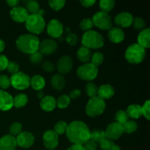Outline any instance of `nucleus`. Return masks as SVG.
I'll return each instance as SVG.
<instances>
[{
    "label": "nucleus",
    "instance_id": "obj_1",
    "mask_svg": "<svg viewBox=\"0 0 150 150\" xmlns=\"http://www.w3.org/2000/svg\"><path fill=\"white\" fill-rule=\"evenodd\" d=\"M90 130L85 123L81 121L72 122L68 125L66 136L73 144L83 145L90 139Z\"/></svg>",
    "mask_w": 150,
    "mask_h": 150
},
{
    "label": "nucleus",
    "instance_id": "obj_2",
    "mask_svg": "<svg viewBox=\"0 0 150 150\" xmlns=\"http://www.w3.org/2000/svg\"><path fill=\"white\" fill-rule=\"evenodd\" d=\"M16 43L19 51L24 54H32L39 51V38L32 34L21 35L16 40Z\"/></svg>",
    "mask_w": 150,
    "mask_h": 150
},
{
    "label": "nucleus",
    "instance_id": "obj_3",
    "mask_svg": "<svg viewBox=\"0 0 150 150\" xmlns=\"http://www.w3.org/2000/svg\"><path fill=\"white\" fill-rule=\"evenodd\" d=\"M83 46L89 49H98L104 45V39L102 35L98 32L90 30L83 34L81 39Z\"/></svg>",
    "mask_w": 150,
    "mask_h": 150
},
{
    "label": "nucleus",
    "instance_id": "obj_4",
    "mask_svg": "<svg viewBox=\"0 0 150 150\" xmlns=\"http://www.w3.org/2000/svg\"><path fill=\"white\" fill-rule=\"evenodd\" d=\"M146 51L138 43L130 45L125 51L126 60L131 64H139L144 59Z\"/></svg>",
    "mask_w": 150,
    "mask_h": 150
},
{
    "label": "nucleus",
    "instance_id": "obj_5",
    "mask_svg": "<svg viewBox=\"0 0 150 150\" xmlns=\"http://www.w3.org/2000/svg\"><path fill=\"white\" fill-rule=\"evenodd\" d=\"M27 30L32 35H39L42 33L45 27V21L42 16L38 14L29 15L25 22Z\"/></svg>",
    "mask_w": 150,
    "mask_h": 150
},
{
    "label": "nucleus",
    "instance_id": "obj_6",
    "mask_svg": "<svg viewBox=\"0 0 150 150\" xmlns=\"http://www.w3.org/2000/svg\"><path fill=\"white\" fill-rule=\"evenodd\" d=\"M105 108V103L103 100L97 96L91 98L86 106V113L91 117L100 116L104 112Z\"/></svg>",
    "mask_w": 150,
    "mask_h": 150
},
{
    "label": "nucleus",
    "instance_id": "obj_7",
    "mask_svg": "<svg viewBox=\"0 0 150 150\" xmlns=\"http://www.w3.org/2000/svg\"><path fill=\"white\" fill-rule=\"evenodd\" d=\"M98 74V68L91 63H86L80 66L77 70V76L83 81H91L96 79Z\"/></svg>",
    "mask_w": 150,
    "mask_h": 150
},
{
    "label": "nucleus",
    "instance_id": "obj_8",
    "mask_svg": "<svg viewBox=\"0 0 150 150\" xmlns=\"http://www.w3.org/2000/svg\"><path fill=\"white\" fill-rule=\"evenodd\" d=\"M94 26L101 30H109L112 27V19L108 13L103 12H98L92 18Z\"/></svg>",
    "mask_w": 150,
    "mask_h": 150
},
{
    "label": "nucleus",
    "instance_id": "obj_9",
    "mask_svg": "<svg viewBox=\"0 0 150 150\" xmlns=\"http://www.w3.org/2000/svg\"><path fill=\"white\" fill-rule=\"evenodd\" d=\"M10 85L18 90L26 89L30 86V78L23 72H18L10 77Z\"/></svg>",
    "mask_w": 150,
    "mask_h": 150
},
{
    "label": "nucleus",
    "instance_id": "obj_10",
    "mask_svg": "<svg viewBox=\"0 0 150 150\" xmlns=\"http://www.w3.org/2000/svg\"><path fill=\"white\" fill-rule=\"evenodd\" d=\"M123 133L124 131H123L122 125L117 122H113L110 124L105 131L106 139L110 140H117L120 139L122 136Z\"/></svg>",
    "mask_w": 150,
    "mask_h": 150
},
{
    "label": "nucleus",
    "instance_id": "obj_11",
    "mask_svg": "<svg viewBox=\"0 0 150 150\" xmlns=\"http://www.w3.org/2000/svg\"><path fill=\"white\" fill-rule=\"evenodd\" d=\"M42 142L45 148L48 149H54L59 144L58 135L54 130H48L42 136Z\"/></svg>",
    "mask_w": 150,
    "mask_h": 150
},
{
    "label": "nucleus",
    "instance_id": "obj_12",
    "mask_svg": "<svg viewBox=\"0 0 150 150\" xmlns=\"http://www.w3.org/2000/svg\"><path fill=\"white\" fill-rule=\"evenodd\" d=\"M63 25L59 21L53 19L47 25V33L54 38H58L63 33Z\"/></svg>",
    "mask_w": 150,
    "mask_h": 150
},
{
    "label": "nucleus",
    "instance_id": "obj_13",
    "mask_svg": "<svg viewBox=\"0 0 150 150\" xmlns=\"http://www.w3.org/2000/svg\"><path fill=\"white\" fill-rule=\"evenodd\" d=\"M17 146L21 148H29L34 144L35 136L29 132H22L16 139Z\"/></svg>",
    "mask_w": 150,
    "mask_h": 150
},
{
    "label": "nucleus",
    "instance_id": "obj_14",
    "mask_svg": "<svg viewBox=\"0 0 150 150\" xmlns=\"http://www.w3.org/2000/svg\"><path fill=\"white\" fill-rule=\"evenodd\" d=\"M10 13L12 19L17 23H24L29 16L26 8L23 7H13Z\"/></svg>",
    "mask_w": 150,
    "mask_h": 150
},
{
    "label": "nucleus",
    "instance_id": "obj_15",
    "mask_svg": "<svg viewBox=\"0 0 150 150\" xmlns=\"http://www.w3.org/2000/svg\"><path fill=\"white\" fill-rule=\"evenodd\" d=\"M39 49L42 54L51 55L57 50V43L52 39L44 40L43 41L40 42Z\"/></svg>",
    "mask_w": 150,
    "mask_h": 150
},
{
    "label": "nucleus",
    "instance_id": "obj_16",
    "mask_svg": "<svg viewBox=\"0 0 150 150\" xmlns=\"http://www.w3.org/2000/svg\"><path fill=\"white\" fill-rule=\"evenodd\" d=\"M73 68V60L70 56H63L57 62V70L61 74H67Z\"/></svg>",
    "mask_w": 150,
    "mask_h": 150
},
{
    "label": "nucleus",
    "instance_id": "obj_17",
    "mask_svg": "<svg viewBox=\"0 0 150 150\" xmlns=\"http://www.w3.org/2000/svg\"><path fill=\"white\" fill-rule=\"evenodd\" d=\"M116 24L122 28H127L131 26L133 22V17L130 13L127 12L119 13L114 18Z\"/></svg>",
    "mask_w": 150,
    "mask_h": 150
},
{
    "label": "nucleus",
    "instance_id": "obj_18",
    "mask_svg": "<svg viewBox=\"0 0 150 150\" xmlns=\"http://www.w3.org/2000/svg\"><path fill=\"white\" fill-rule=\"evenodd\" d=\"M13 106V98L8 92L0 89V110L8 111Z\"/></svg>",
    "mask_w": 150,
    "mask_h": 150
},
{
    "label": "nucleus",
    "instance_id": "obj_19",
    "mask_svg": "<svg viewBox=\"0 0 150 150\" xmlns=\"http://www.w3.org/2000/svg\"><path fill=\"white\" fill-rule=\"evenodd\" d=\"M17 147L16 138L6 135L0 139V150H15Z\"/></svg>",
    "mask_w": 150,
    "mask_h": 150
},
{
    "label": "nucleus",
    "instance_id": "obj_20",
    "mask_svg": "<svg viewBox=\"0 0 150 150\" xmlns=\"http://www.w3.org/2000/svg\"><path fill=\"white\" fill-rule=\"evenodd\" d=\"M108 38L114 43H120L125 39V33L119 27H111L108 33Z\"/></svg>",
    "mask_w": 150,
    "mask_h": 150
},
{
    "label": "nucleus",
    "instance_id": "obj_21",
    "mask_svg": "<svg viewBox=\"0 0 150 150\" xmlns=\"http://www.w3.org/2000/svg\"><path fill=\"white\" fill-rule=\"evenodd\" d=\"M114 88L110 84H103L98 88V95L102 100L109 99L114 95Z\"/></svg>",
    "mask_w": 150,
    "mask_h": 150
},
{
    "label": "nucleus",
    "instance_id": "obj_22",
    "mask_svg": "<svg viewBox=\"0 0 150 150\" xmlns=\"http://www.w3.org/2000/svg\"><path fill=\"white\" fill-rule=\"evenodd\" d=\"M138 44L142 48H149L150 47V29L149 28L142 30L138 36Z\"/></svg>",
    "mask_w": 150,
    "mask_h": 150
},
{
    "label": "nucleus",
    "instance_id": "obj_23",
    "mask_svg": "<svg viewBox=\"0 0 150 150\" xmlns=\"http://www.w3.org/2000/svg\"><path fill=\"white\" fill-rule=\"evenodd\" d=\"M57 106V100L52 96H45L41 100L40 107L45 111H52Z\"/></svg>",
    "mask_w": 150,
    "mask_h": 150
},
{
    "label": "nucleus",
    "instance_id": "obj_24",
    "mask_svg": "<svg viewBox=\"0 0 150 150\" xmlns=\"http://www.w3.org/2000/svg\"><path fill=\"white\" fill-rule=\"evenodd\" d=\"M51 83L55 90L61 91L65 86V79L62 75L56 74L51 78Z\"/></svg>",
    "mask_w": 150,
    "mask_h": 150
},
{
    "label": "nucleus",
    "instance_id": "obj_25",
    "mask_svg": "<svg viewBox=\"0 0 150 150\" xmlns=\"http://www.w3.org/2000/svg\"><path fill=\"white\" fill-rule=\"evenodd\" d=\"M30 85L32 89L35 91H40L45 85V81L42 76L40 75H35L30 79Z\"/></svg>",
    "mask_w": 150,
    "mask_h": 150
},
{
    "label": "nucleus",
    "instance_id": "obj_26",
    "mask_svg": "<svg viewBox=\"0 0 150 150\" xmlns=\"http://www.w3.org/2000/svg\"><path fill=\"white\" fill-rule=\"evenodd\" d=\"M91 57H92V54H91L90 49L89 48L82 46L78 50L77 57L79 61L81 62L87 63L88 62L90 61Z\"/></svg>",
    "mask_w": 150,
    "mask_h": 150
},
{
    "label": "nucleus",
    "instance_id": "obj_27",
    "mask_svg": "<svg viewBox=\"0 0 150 150\" xmlns=\"http://www.w3.org/2000/svg\"><path fill=\"white\" fill-rule=\"evenodd\" d=\"M126 112L129 117H131L133 119H139L142 116V107L137 104L129 105Z\"/></svg>",
    "mask_w": 150,
    "mask_h": 150
},
{
    "label": "nucleus",
    "instance_id": "obj_28",
    "mask_svg": "<svg viewBox=\"0 0 150 150\" xmlns=\"http://www.w3.org/2000/svg\"><path fill=\"white\" fill-rule=\"evenodd\" d=\"M100 147L102 150H121L118 145L115 144L111 140L105 139L99 143Z\"/></svg>",
    "mask_w": 150,
    "mask_h": 150
},
{
    "label": "nucleus",
    "instance_id": "obj_29",
    "mask_svg": "<svg viewBox=\"0 0 150 150\" xmlns=\"http://www.w3.org/2000/svg\"><path fill=\"white\" fill-rule=\"evenodd\" d=\"M28 103V97L24 94H19L13 98V105L16 108L24 107Z\"/></svg>",
    "mask_w": 150,
    "mask_h": 150
},
{
    "label": "nucleus",
    "instance_id": "obj_30",
    "mask_svg": "<svg viewBox=\"0 0 150 150\" xmlns=\"http://www.w3.org/2000/svg\"><path fill=\"white\" fill-rule=\"evenodd\" d=\"M26 10H27V12L29 13V14L30 13V15H34V14H38L40 11V4L37 1L35 0H29L27 1L26 6Z\"/></svg>",
    "mask_w": 150,
    "mask_h": 150
},
{
    "label": "nucleus",
    "instance_id": "obj_31",
    "mask_svg": "<svg viewBox=\"0 0 150 150\" xmlns=\"http://www.w3.org/2000/svg\"><path fill=\"white\" fill-rule=\"evenodd\" d=\"M115 5V1L113 0H102L100 1L99 6L101 12L108 13L114 8Z\"/></svg>",
    "mask_w": 150,
    "mask_h": 150
},
{
    "label": "nucleus",
    "instance_id": "obj_32",
    "mask_svg": "<svg viewBox=\"0 0 150 150\" xmlns=\"http://www.w3.org/2000/svg\"><path fill=\"white\" fill-rule=\"evenodd\" d=\"M122 128L124 133H132L136 131L138 128V125L134 121H127L122 125Z\"/></svg>",
    "mask_w": 150,
    "mask_h": 150
},
{
    "label": "nucleus",
    "instance_id": "obj_33",
    "mask_svg": "<svg viewBox=\"0 0 150 150\" xmlns=\"http://www.w3.org/2000/svg\"><path fill=\"white\" fill-rule=\"evenodd\" d=\"M91 64L98 67V66L100 65L104 60V56L101 52H95L91 57Z\"/></svg>",
    "mask_w": 150,
    "mask_h": 150
},
{
    "label": "nucleus",
    "instance_id": "obj_34",
    "mask_svg": "<svg viewBox=\"0 0 150 150\" xmlns=\"http://www.w3.org/2000/svg\"><path fill=\"white\" fill-rule=\"evenodd\" d=\"M128 115H127L126 111L124 110H120L117 112L115 115V120L116 122L119 123V124L122 125L124 123H125L126 122L128 121Z\"/></svg>",
    "mask_w": 150,
    "mask_h": 150
},
{
    "label": "nucleus",
    "instance_id": "obj_35",
    "mask_svg": "<svg viewBox=\"0 0 150 150\" xmlns=\"http://www.w3.org/2000/svg\"><path fill=\"white\" fill-rule=\"evenodd\" d=\"M106 139L105 132L102 130H94L90 133V139L93 140L96 143H100L101 141Z\"/></svg>",
    "mask_w": 150,
    "mask_h": 150
},
{
    "label": "nucleus",
    "instance_id": "obj_36",
    "mask_svg": "<svg viewBox=\"0 0 150 150\" xmlns=\"http://www.w3.org/2000/svg\"><path fill=\"white\" fill-rule=\"evenodd\" d=\"M98 88L97 87L95 83H92V82H89L86 85V93L91 98H95V97L98 96Z\"/></svg>",
    "mask_w": 150,
    "mask_h": 150
},
{
    "label": "nucleus",
    "instance_id": "obj_37",
    "mask_svg": "<svg viewBox=\"0 0 150 150\" xmlns=\"http://www.w3.org/2000/svg\"><path fill=\"white\" fill-rule=\"evenodd\" d=\"M22 130H23V126L19 122L13 123L9 128L10 136H14V137L16 136H18L21 133H22Z\"/></svg>",
    "mask_w": 150,
    "mask_h": 150
},
{
    "label": "nucleus",
    "instance_id": "obj_38",
    "mask_svg": "<svg viewBox=\"0 0 150 150\" xmlns=\"http://www.w3.org/2000/svg\"><path fill=\"white\" fill-rule=\"evenodd\" d=\"M70 98L68 95H63L57 99V105L59 108H65L70 105Z\"/></svg>",
    "mask_w": 150,
    "mask_h": 150
},
{
    "label": "nucleus",
    "instance_id": "obj_39",
    "mask_svg": "<svg viewBox=\"0 0 150 150\" xmlns=\"http://www.w3.org/2000/svg\"><path fill=\"white\" fill-rule=\"evenodd\" d=\"M67 127H68V125L67 124V122H65L64 121H59L54 126V131L57 135H62L63 133H66Z\"/></svg>",
    "mask_w": 150,
    "mask_h": 150
},
{
    "label": "nucleus",
    "instance_id": "obj_40",
    "mask_svg": "<svg viewBox=\"0 0 150 150\" xmlns=\"http://www.w3.org/2000/svg\"><path fill=\"white\" fill-rule=\"evenodd\" d=\"M94 24L91 18H84L81 21L80 23V28L82 30L85 31V32H88V31L92 30V28L93 27Z\"/></svg>",
    "mask_w": 150,
    "mask_h": 150
},
{
    "label": "nucleus",
    "instance_id": "obj_41",
    "mask_svg": "<svg viewBox=\"0 0 150 150\" xmlns=\"http://www.w3.org/2000/svg\"><path fill=\"white\" fill-rule=\"evenodd\" d=\"M48 4L53 10L57 11L64 7L65 1L64 0H52V1H48Z\"/></svg>",
    "mask_w": 150,
    "mask_h": 150
},
{
    "label": "nucleus",
    "instance_id": "obj_42",
    "mask_svg": "<svg viewBox=\"0 0 150 150\" xmlns=\"http://www.w3.org/2000/svg\"><path fill=\"white\" fill-rule=\"evenodd\" d=\"M133 26L136 30H143L146 26L144 20L140 17H136L133 18Z\"/></svg>",
    "mask_w": 150,
    "mask_h": 150
},
{
    "label": "nucleus",
    "instance_id": "obj_43",
    "mask_svg": "<svg viewBox=\"0 0 150 150\" xmlns=\"http://www.w3.org/2000/svg\"><path fill=\"white\" fill-rule=\"evenodd\" d=\"M42 59V54L40 51L30 54V62L33 64H39Z\"/></svg>",
    "mask_w": 150,
    "mask_h": 150
},
{
    "label": "nucleus",
    "instance_id": "obj_44",
    "mask_svg": "<svg viewBox=\"0 0 150 150\" xmlns=\"http://www.w3.org/2000/svg\"><path fill=\"white\" fill-rule=\"evenodd\" d=\"M10 86V79L5 75H0V88L2 89H6Z\"/></svg>",
    "mask_w": 150,
    "mask_h": 150
},
{
    "label": "nucleus",
    "instance_id": "obj_45",
    "mask_svg": "<svg viewBox=\"0 0 150 150\" xmlns=\"http://www.w3.org/2000/svg\"><path fill=\"white\" fill-rule=\"evenodd\" d=\"M7 70L9 73H12L13 75L15 73H17L18 72H19V66L15 62H9L8 64H7Z\"/></svg>",
    "mask_w": 150,
    "mask_h": 150
},
{
    "label": "nucleus",
    "instance_id": "obj_46",
    "mask_svg": "<svg viewBox=\"0 0 150 150\" xmlns=\"http://www.w3.org/2000/svg\"><path fill=\"white\" fill-rule=\"evenodd\" d=\"M142 115L144 116L148 120H149L150 117V101L146 100L142 107Z\"/></svg>",
    "mask_w": 150,
    "mask_h": 150
},
{
    "label": "nucleus",
    "instance_id": "obj_47",
    "mask_svg": "<svg viewBox=\"0 0 150 150\" xmlns=\"http://www.w3.org/2000/svg\"><path fill=\"white\" fill-rule=\"evenodd\" d=\"M83 146L85 150H97L98 149V143L94 142L92 139H89L83 145Z\"/></svg>",
    "mask_w": 150,
    "mask_h": 150
},
{
    "label": "nucleus",
    "instance_id": "obj_48",
    "mask_svg": "<svg viewBox=\"0 0 150 150\" xmlns=\"http://www.w3.org/2000/svg\"><path fill=\"white\" fill-rule=\"evenodd\" d=\"M42 69L45 70V72H48V73H51V72H54L55 70V65L53 62H45L42 64Z\"/></svg>",
    "mask_w": 150,
    "mask_h": 150
},
{
    "label": "nucleus",
    "instance_id": "obj_49",
    "mask_svg": "<svg viewBox=\"0 0 150 150\" xmlns=\"http://www.w3.org/2000/svg\"><path fill=\"white\" fill-rule=\"evenodd\" d=\"M8 62V59L5 56L0 55V71H2V70L7 69Z\"/></svg>",
    "mask_w": 150,
    "mask_h": 150
},
{
    "label": "nucleus",
    "instance_id": "obj_50",
    "mask_svg": "<svg viewBox=\"0 0 150 150\" xmlns=\"http://www.w3.org/2000/svg\"><path fill=\"white\" fill-rule=\"evenodd\" d=\"M96 1L95 0H81L80 3L84 7H89L93 6Z\"/></svg>",
    "mask_w": 150,
    "mask_h": 150
},
{
    "label": "nucleus",
    "instance_id": "obj_51",
    "mask_svg": "<svg viewBox=\"0 0 150 150\" xmlns=\"http://www.w3.org/2000/svg\"><path fill=\"white\" fill-rule=\"evenodd\" d=\"M81 92L79 89H74V90L72 91L70 94V98H73V99H77L78 98L81 96Z\"/></svg>",
    "mask_w": 150,
    "mask_h": 150
},
{
    "label": "nucleus",
    "instance_id": "obj_52",
    "mask_svg": "<svg viewBox=\"0 0 150 150\" xmlns=\"http://www.w3.org/2000/svg\"><path fill=\"white\" fill-rule=\"evenodd\" d=\"M67 150H85L83 145L79 144H73L68 148Z\"/></svg>",
    "mask_w": 150,
    "mask_h": 150
},
{
    "label": "nucleus",
    "instance_id": "obj_53",
    "mask_svg": "<svg viewBox=\"0 0 150 150\" xmlns=\"http://www.w3.org/2000/svg\"><path fill=\"white\" fill-rule=\"evenodd\" d=\"M18 2L19 1H18V0H8V1H7V4H8L9 6H10V7H13V8L16 7L17 4H18Z\"/></svg>",
    "mask_w": 150,
    "mask_h": 150
},
{
    "label": "nucleus",
    "instance_id": "obj_54",
    "mask_svg": "<svg viewBox=\"0 0 150 150\" xmlns=\"http://www.w3.org/2000/svg\"><path fill=\"white\" fill-rule=\"evenodd\" d=\"M4 48H5V43L2 40L0 39V53L4 51Z\"/></svg>",
    "mask_w": 150,
    "mask_h": 150
},
{
    "label": "nucleus",
    "instance_id": "obj_55",
    "mask_svg": "<svg viewBox=\"0 0 150 150\" xmlns=\"http://www.w3.org/2000/svg\"><path fill=\"white\" fill-rule=\"evenodd\" d=\"M38 97L39 98H41V99H42V98H44L43 92H41V91H39V92H38Z\"/></svg>",
    "mask_w": 150,
    "mask_h": 150
}]
</instances>
